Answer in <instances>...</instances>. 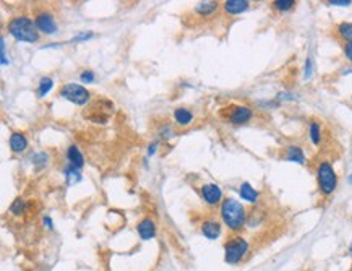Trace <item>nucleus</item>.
<instances>
[{
    "label": "nucleus",
    "instance_id": "f257e3e1",
    "mask_svg": "<svg viewBox=\"0 0 352 271\" xmlns=\"http://www.w3.org/2000/svg\"><path fill=\"white\" fill-rule=\"evenodd\" d=\"M221 218H223L224 224L231 231L237 232L245 226L247 223V211L244 205L237 202L236 198H224L221 203Z\"/></svg>",
    "mask_w": 352,
    "mask_h": 271
},
{
    "label": "nucleus",
    "instance_id": "f03ea898",
    "mask_svg": "<svg viewBox=\"0 0 352 271\" xmlns=\"http://www.w3.org/2000/svg\"><path fill=\"white\" fill-rule=\"evenodd\" d=\"M6 29H8L10 36H13L19 42L34 44L39 41V29L36 26V21L31 20L29 16L21 15L11 18Z\"/></svg>",
    "mask_w": 352,
    "mask_h": 271
},
{
    "label": "nucleus",
    "instance_id": "7ed1b4c3",
    "mask_svg": "<svg viewBox=\"0 0 352 271\" xmlns=\"http://www.w3.org/2000/svg\"><path fill=\"white\" fill-rule=\"evenodd\" d=\"M317 182H318V189L323 193V195H331L336 190L338 185V176L328 161H322L320 164L317 166Z\"/></svg>",
    "mask_w": 352,
    "mask_h": 271
},
{
    "label": "nucleus",
    "instance_id": "20e7f679",
    "mask_svg": "<svg viewBox=\"0 0 352 271\" xmlns=\"http://www.w3.org/2000/svg\"><path fill=\"white\" fill-rule=\"evenodd\" d=\"M249 252V242L242 236H234L224 244V260L229 265H237Z\"/></svg>",
    "mask_w": 352,
    "mask_h": 271
},
{
    "label": "nucleus",
    "instance_id": "39448f33",
    "mask_svg": "<svg viewBox=\"0 0 352 271\" xmlns=\"http://www.w3.org/2000/svg\"><path fill=\"white\" fill-rule=\"evenodd\" d=\"M60 96L63 99L73 102V104H76V106H84L89 101L91 93L81 85H76V83H67V85L62 86V89H60Z\"/></svg>",
    "mask_w": 352,
    "mask_h": 271
},
{
    "label": "nucleus",
    "instance_id": "423d86ee",
    "mask_svg": "<svg viewBox=\"0 0 352 271\" xmlns=\"http://www.w3.org/2000/svg\"><path fill=\"white\" fill-rule=\"evenodd\" d=\"M223 114L226 120L232 125H244L253 117V111L249 106H229L224 109Z\"/></svg>",
    "mask_w": 352,
    "mask_h": 271
},
{
    "label": "nucleus",
    "instance_id": "0eeeda50",
    "mask_svg": "<svg viewBox=\"0 0 352 271\" xmlns=\"http://www.w3.org/2000/svg\"><path fill=\"white\" fill-rule=\"evenodd\" d=\"M34 21H36L37 29L41 31V33L47 34V36H52L57 33V21L50 11H47V10L39 11L34 18Z\"/></svg>",
    "mask_w": 352,
    "mask_h": 271
},
{
    "label": "nucleus",
    "instance_id": "6e6552de",
    "mask_svg": "<svg viewBox=\"0 0 352 271\" xmlns=\"http://www.w3.org/2000/svg\"><path fill=\"white\" fill-rule=\"evenodd\" d=\"M201 197H203L205 203L210 206L223 203V190L216 184H205L201 187Z\"/></svg>",
    "mask_w": 352,
    "mask_h": 271
},
{
    "label": "nucleus",
    "instance_id": "1a4fd4ad",
    "mask_svg": "<svg viewBox=\"0 0 352 271\" xmlns=\"http://www.w3.org/2000/svg\"><path fill=\"white\" fill-rule=\"evenodd\" d=\"M8 145H10V150L16 154H21L28 150L29 146V141L26 138V135L21 132H13L10 135V140H8Z\"/></svg>",
    "mask_w": 352,
    "mask_h": 271
},
{
    "label": "nucleus",
    "instance_id": "9d476101",
    "mask_svg": "<svg viewBox=\"0 0 352 271\" xmlns=\"http://www.w3.org/2000/svg\"><path fill=\"white\" fill-rule=\"evenodd\" d=\"M136 229H138V234L143 241H149V239H153L154 234H156V224L151 218H145L141 219L136 226Z\"/></svg>",
    "mask_w": 352,
    "mask_h": 271
},
{
    "label": "nucleus",
    "instance_id": "9b49d317",
    "mask_svg": "<svg viewBox=\"0 0 352 271\" xmlns=\"http://www.w3.org/2000/svg\"><path fill=\"white\" fill-rule=\"evenodd\" d=\"M284 159L289 163H297V164H305V154L301 146L291 145L284 150Z\"/></svg>",
    "mask_w": 352,
    "mask_h": 271
},
{
    "label": "nucleus",
    "instance_id": "f8f14e48",
    "mask_svg": "<svg viewBox=\"0 0 352 271\" xmlns=\"http://www.w3.org/2000/svg\"><path fill=\"white\" fill-rule=\"evenodd\" d=\"M249 7H250V2H247V0H227L224 3L226 13H229V15H240L249 10Z\"/></svg>",
    "mask_w": 352,
    "mask_h": 271
},
{
    "label": "nucleus",
    "instance_id": "ddd939ff",
    "mask_svg": "<svg viewBox=\"0 0 352 271\" xmlns=\"http://www.w3.org/2000/svg\"><path fill=\"white\" fill-rule=\"evenodd\" d=\"M201 232H203V236L206 239L214 241V239H218L221 234V224L218 221H214V219H208V221L201 224Z\"/></svg>",
    "mask_w": 352,
    "mask_h": 271
},
{
    "label": "nucleus",
    "instance_id": "4468645a",
    "mask_svg": "<svg viewBox=\"0 0 352 271\" xmlns=\"http://www.w3.org/2000/svg\"><path fill=\"white\" fill-rule=\"evenodd\" d=\"M67 161L70 166L76 167V169H81V167L84 166V158L80 151V148H78L76 145H71L67 150Z\"/></svg>",
    "mask_w": 352,
    "mask_h": 271
},
{
    "label": "nucleus",
    "instance_id": "2eb2a0df",
    "mask_svg": "<svg viewBox=\"0 0 352 271\" xmlns=\"http://www.w3.org/2000/svg\"><path fill=\"white\" fill-rule=\"evenodd\" d=\"M239 193H240V197H242V200H245V202H249V203H257L258 198H260V193L255 189H253V187L249 182H242V184H240Z\"/></svg>",
    "mask_w": 352,
    "mask_h": 271
},
{
    "label": "nucleus",
    "instance_id": "dca6fc26",
    "mask_svg": "<svg viewBox=\"0 0 352 271\" xmlns=\"http://www.w3.org/2000/svg\"><path fill=\"white\" fill-rule=\"evenodd\" d=\"M174 119L180 127H187L192 124L193 114H192V111H188V109H185V107H177L174 111Z\"/></svg>",
    "mask_w": 352,
    "mask_h": 271
},
{
    "label": "nucleus",
    "instance_id": "f3484780",
    "mask_svg": "<svg viewBox=\"0 0 352 271\" xmlns=\"http://www.w3.org/2000/svg\"><path fill=\"white\" fill-rule=\"evenodd\" d=\"M218 10V2H201L195 7V11L201 16H210Z\"/></svg>",
    "mask_w": 352,
    "mask_h": 271
},
{
    "label": "nucleus",
    "instance_id": "a211bd4d",
    "mask_svg": "<svg viewBox=\"0 0 352 271\" xmlns=\"http://www.w3.org/2000/svg\"><path fill=\"white\" fill-rule=\"evenodd\" d=\"M309 138L315 146L320 145V141H322V127L315 120H312L309 125Z\"/></svg>",
    "mask_w": 352,
    "mask_h": 271
},
{
    "label": "nucleus",
    "instance_id": "6ab92c4d",
    "mask_svg": "<svg viewBox=\"0 0 352 271\" xmlns=\"http://www.w3.org/2000/svg\"><path fill=\"white\" fill-rule=\"evenodd\" d=\"M52 88H54V80L49 78V76H44V78H41V81H39V85H37L39 98H45V96L50 93Z\"/></svg>",
    "mask_w": 352,
    "mask_h": 271
},
{
    "label": "nucleus",
    "instance_id": "aec40b11",
    "mask_svg": "<svg viewBox=\"0 0 352 271\" xmlns=\"http://www.w3.org/2000/svg\"><path fill=\"white\" fill-rule=\"evenodd\" d=\"M65 177H67L68 185H75L76 182H80L81 180V169H76V167L68 164L67 169H65Z\"/></svg>",
    "mask_w": 352,
    "mask_h": 271
},
{
    "label": "nucleus",
    "instance_id": "412c9836",
    "mask_svg": "<svg viewBox=\"0 0 352 271\" xmlns=\"http://www.w3.org/2000/svg\"><path fill=\"white\" fill-rule=\"evenodd\" d=\"M26 211H28V203L23 198H16L10 206V213H13L15 216H21Z\"/></svg>",
    "mask_w": 352,
    "mask_h": 271
},
{
    "label": "nucleus",
    "instance_id": "4be33fe9",
    "mask_svg": "<svg viewBox=\"0 0 352 271\" xmlns=\"http://www.w3.org/2000/svg\"><path fill=\"white\" fill-rule=\"evenodd\" d=\"M338 34H340V37H343L346 42H352V23H341V24H338Z\"/></svg>",
    "mask_w": 352,
    "mask_h": 271
},
{
    "label": "nucleus",
    "instance_id": "5701e85b",
    "mask_svg": "<svg viewBox=\"0 0 352 271\" xmlns=\"http://www.w3.org/2000/svg\"><path fill=\"white\" fill-rule=\"evenodd\" d=\"M294 7H296L294 0H276V2H273V8H275L276 11H281V13L289 11Z\"/></svg>",
    "mask_w": 352,
    "mask_h": 271
},
{
    "label": "nucleus",
    "instance_id": "b1692460",
    "mask_svg": "<svg viewBox=\"0 0 352 271\" xmlns=\"http://www.w3.org/2000/svg\"><path fill=\"white\" fill-rule=\"evenodd\" d=\"M32 163H34L37 167H42L49 163V156H47V153H37L32 156Z\"/></svg>",
    "mask_w": 352,
    "mask_h": 271
},
{
    "label": "nucleus",
    "instance_id": "393cba45",
    "mask_svg": "<svg viewBox=\"0 0 352 271\" xmlns=\"http://www.w3.org/2000/svg\"><path fill=\"white\" fill-rule=\"evenodd\" d=\"M80 80H81V83H93L94 80H96V75H94V72H91V70H84V72L80 75Z\"/></svg>",
    "mask_w": 352,
    "mask_h": 271
},
{
    "label": "nucleus",
    "instance_id": "a878e982",
    "mask_svg": "<svg viewBox=\"0 0 352 271\" xmlns=\"http://www.w3.org/2000/svg\"><path fill=\"white\" fill-rule=\"evenodd\" d=\"M328 5H333V7H349L351 0H330L327 2Z\"/></svg>",
    "mask_w": 352,
    "mask_h": 271
},
{
    "label": "nucleus",
    "instance_id": "bb28decb",
    "mask_svg": "<svg viewBox=\"0 0 352 271\" xmlns=\"http://www.w3.org/2000/svg\"><path fill=\"white\" fill-rule=\"evenodd\" d=\"M93 37V33H80L78 36H75L73 39H71V42H80V41H88Z\"/></svg>",
    "mask_w": 352,
    "mask_h": 271
},
{
    "label": "nucleus",
    "instance_id": "cd10ccee",
    "mask_svg": "<svg viewBox=\"0 0 352 271\" xmlns=\"http://www.w3.org/2000/svg\"><path fill=\"white\" fill-rule=\"evenodd\" d=\"M344 57H346V59L352 63V42H346L344 44Z\"/></svg>",
    "mask_w": 352,
    "mask_h": 271
},
{
    "label": "nucleus",
    "instance_id": "c85d7f7f",
    "mask_svg": "<svg viewBox=\"0 0 352 271\" xmlns=\"http://www.w3.org/2000/svg\"><path fill=\"white\" fill-rule=\"evenodd\" d=\"M312 76V60L310 59H307L305 60V70H304V78L305 80H309Z\"/></svg>",
    "mask_w": 352,
    "mask_h": 271
},
{
    "label": "nucleus",
    "instance_id": "c756f323",
    "mask_svg": "<svg viewBox=\"0 0 352 271\" xmlns=\"http://www.w3.org/2000/svg\"><path fill=\"white\" fill-rule=\"evenodd\" d=\"M0 42H2V59H0V63H2V65H8V60H6V52H5V37H2V39H0Z\"/></svg>",
    "mask_w": 352,
    "mask_h": 271
},
{
    "label": "nucleus",
    "instance_id": "7c9ffc66",
    "mask_svg": "<svg viewBox=\"0 0 352 271\" xmlns=\"http://www.w3.org/2000/svg\"><path fill=\"white\" fill-rule=\"evenodd\" d=\"M296 96H292L289 93H279L278 94V101H294Z\"/></svg>",
    "mask_w": 352,
    "mask_h": 271
},
{
    "label": "nucleus",
    "instance_id": "2f4dec72",
    "mask_svg": "<svg viewBox=\"0 0 352 271\" xmlns=\"http://www.w3.org/2000/svg\"><path fill=\"white\" fill-rule=\"evenodd\" d=\"M44 224L47 226L49 229H54V224H52V219H50L49 216H47V218H44Z\"/></svg>",
    "mask_w": 352,
    "mask_h": 271
},
{
    "label": "nucleus",
    "instance_id": "473e14b6",
    "mask_svg": "<svg viewBox=\"0 0 352 271\" xmlns=\"http://www.w3.org/2000/svg\"><path fill=\"white\" fill-rule=\"evenodd\" d=\"M154 153H156V143L149 145V148H148V154H149V156H153Z\"/></svg>",
    "mask_w": 352,
    "mask_h": 271
}]
</instances>
